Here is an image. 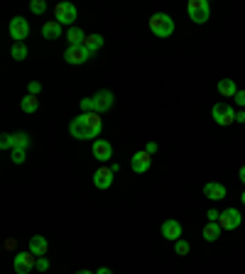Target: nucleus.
<instances>
[{"mask_svg": "<svg viewBox=\"0 0 245 274\" xmlns=\"http://www.w3.org/2000/svg\"><path fill=\"white\" fill-rule=\"evenodd\" d=\"M100 128H103V122H100L98 113H81L78 118L71 120L69 132H71V137H76V140H93V137L100 135Z\"/></svg>", "mask_w": 245, "mask_h": 274, "instance_id": "obj_1", "label": "nucleus"}, {"mask_svg": "<svg viewBox=\"0 0 245 274\" xmlns=\"http://www.w3.org/2000/svg\"><path fill=\"white\" fill-rule=\"evenodd\" d=\"M150 30H152V34H157V37H172V32H174V20L169 17L167 12H157V15H152L150 17Z\"/></svg>", "mask_w": 245, "mask_h": 274, "instance_id": "obj_2", "label": "nucleus"}, {"mask_svg": "<svg viewBox=\"0 0 245 274\" xmlns=\"http://www.w3.org/2000/svg\"><path fill=\"white\" fill-rule=\"evenodd\" d=\"M187 12H189L191 22H196V25H203V22L209 20V15H211V5H209L206 0H189V5H187Z\"/></svg>", "mask_w": 245, "mask_h": 274, "instance_id": "obj_3", "label": "nucleus"}, {"mask_svg": "<svg viewBox=\"0 0 245 274\" xmlns=\"http://www.w3.org/2000/svg\"><path fill=\"white\" fill-rule=\"evenodd\" d=\"M211 115L218 125H231V122H235V110L231 108V103H226V100H221V103L213 106Z\"/></svg>", "mask_w": 245, "mask_h": 274, "instance_id": "obj_4", "label": "nucleus"}, {"mask_svg": "<svg viewBox=\"0 0 245 274\" xmlns=\"http://www.w3.org/2000/svg\"><path fill=\"white\" fill-rule=\"evenodd\" d=\"M240 223H243V216L238 208H226L218 218V225L223 230H235V228H240Z\"/></svg>", "mask_w": 245, "mask_h": 274, "instance_id": "obj_5", "label": "nucleus"}, {"mask_svg": "<svg viewBox=\"0 0 245 274\" xmlns=\"http://www.w3.org/2000/svg\"><path fill=\"white\" fill-rule=\"evenodd\" d=\"M54 15H56V22H59V25H71V27H74V20H76L78 12L71 3H59L54 8Z\"/></svg>", "mask_w": 245, "mask_h": 274, "instance_id": "obj_6", "label": "nucleus"}, {"mask_svg": "<svg viewBox=\"0 0 245 274\" xmlns=\"http://www.w3.org/2000/svg\"><path fill=\"white\" fill-rule=\"evenodd\" d=\"M64 59H67V64H84V61H89L91 59V52L84 47V44H78V47H67V52H64Z\"/></svg>", "mask_w": 245, "mask_h": 274, "instance_id": "obj_7", "label": "nucleus"}, {"mask_svg": "<svg viewBox=\"0 0 245 274\" xmlns=\"http://www.w3.org/2000/svg\"><path fill=\"white\" fill-rule=\"evenodd\" d=\"M12 264H15V272H17V274H27L32 267H37V255H32V252H17Z\"/></svg>", "mask_w": 245, "mask_h": 274, "instance_id": "obj_8", "label": "nucleus"}, {"mask_svg": "<svg viewBox=\"0 0 245 274\" xmlns=\"http://www.w3.org/2000/svg\"><path fill=\"white\" fill-rule=\"evenodd\" d=\"M113 103H115V96H113L111 91H98L96 96H93V110L96 113H106V110L113 108Z\"/></svg>", "mask_w": 245, "mask_h": 274, "instance_id": "obj_9", "label": "nucleus"}, {"mask_svg": "<svg viewBox=\"0 0 245 274\" xmlns=\"http://www.w3.org/2000/svg\"><path fill=\"white\" fill-rule=\"evenodd\" d=\"M30 34V25L25 17H12L10 20V37L15 42H23L25 37Z\"/></svg>", "mask_w": 245, "mask_h": 274, "instance_id": "obj_10", "label": "nucleus"}, {"mask_svg": "<svg viewBox=\"0 0 245 274\" xmlns=\"http://www.w3.org/2000/svg\"><path fill=\"white\" fill-rule=\"evenodd\" d=\"M162 238L172 242L181 240V223L179 220H165L162 223Z\"/></svg>", "mask_w": 245, "mask_h": 274, "instance_id": "obj_11", "label": "nucleus"}, {"mask_svg": "<svg viewBox=\"0 0 245 274\" xmlns=\"http://www.w3.org/2000/svg\"><path fill=\"white\" fill-rule=\"evenodd\" d=\"M130 166H133V172H137V174H145L147 169L152 166V154H147L145 150H142V152H137V154H133Z\"/></svg>", "mask_w": 245, "mask_h": 274, "instance_id": "obj_12", "label": "nucleus"}, {"mask_svg": "<svg viewBox=\"0 0 245 274\" xmlns=\"http://www.w3.org/2000/svg\"><path fill=\"white\" fill-rule=\"evenodd\" d=\"M111 184H113V169L111 166H100L98 172L93 174V186L103 191V188H108Z\"/></svg>", "mask_w": 245, "mask_h": 274, "instance_id": "obj_13", "label": "nucleus"}, {"mask_svg": "<svg viewBox=\"0 0 245 274\" xmlns=\"http://www.w3.org/2000/svg\"><path fill=\"white\" fill-rule=\"evenodd\" d=\"M93 157L98 162H108L113 157V147L108 140H93Z\"/></svg>", "mask_w": 245, "mask_h": 274, "instance_id": "obj_14", "label": "nucleus"}, {"mask_svg": "<svg viewBox=\"0 0 245 274\" xmlns=\"http://www.w3.org/2000/svg\"><path fill=\"white\" fill-rule=\"evenodd\" d=\"M203 196L211 198V201H221V198H226V186L218 184V181H209L203 186Z\"/></svg>", "mask_w": 245, "mask_h": 274, "instance_id": "obj_15", "label": "nucleus"}, {"mask_svg": "<svg viewBox=\"0 0 245 274\" xmlns=\"http://www.w3.org/2000/svg\"><path fill=\"white\" fill-rule=\"evenodd\" d=\"M218 93H221L223 98H235L238 86H235L233 78H221V81H218Z\"/></svg>", "mask_w": 245, "mask_h": 274, "instance_id": "obj_16", "label": "nucleus"}, {"mask_svg": "<svg viewBox=\"0 0 245 274\" xmlns=\"http://www.w3.org/2000/svg\"><path fill=\"white\" fill-rule=\"evenodd\" d=\"M47 247H49V242H47V238H42V235H34L32 240H30V252L37 255V257L47 255Z\"/></svg>", "mask_w": 245, "mask_h": 274, "instance_id": "obj_17", "label": "nucleus"}, {"mask_svg": "<svg viewBox=\"0 0 245 274\" xmlns=\"http://www.w3.org/2000/svg\"><path fill=\"white\" fill-rule=\"evenodd\" d=\"M59 34H62V25L54 20L45 22V27H42V37L45 39H59Z\"/></svg>", "mask_w": 245, "mask_h": 274, "instance_id": "obj_18", "label": "nucleus"}, {"mask_svg": "<svg viewBox=\"0 0 245 274\" xmlns=\"http://www.w3.org/2000/svg\"><path fill=\"white\" fill-rule=\"evenodd\" d=\"M67 39H69V47H78V44H84V39H86V34H84V30L81 27H71L67 32Z\"/></svg>", "mask_w": 245, "mask_h": 274, "instance_id": "obj_19", "label": "nucleus"}, {"mask_svg": "<svg viewBox=\"0 0 245 274\" xmlns=\"http://www.w3.org/2000/svg\"><path fill=\"white\" fill-rule=\"evenodd\" d=\"M221 225H218V223H211V220H209V225H206V228H203V240H209V242H216L218 240V238H221Z\"/></svg>", "mask_w": 245, "mask_h": 274, "instance_id": "obj_20", "label": "nucleus"}, {"mask_svg": "<svg viewBox=\"0 0 245 274\" xmlns=\"http://www.w3.org/2000/svg\"><path fill=\"white\" fill-rule=\"evenodd\" d=\"M84 47H86L91 54H93L96 49H100V47H103V37H100V34H89V37L84 39Z\"/></svg>", "mask_w": 245, "mask_h": 274, "instance_id": "obj_21", "label": "nucleus"}, {"mask_svg": "<svg viewBox=\"0 0 245 274\" xmlns=\"http://www.w3.org/2000/svg\"><path fill=\"white\" fill-rule=\"evenodd\" d=\"M10 54L15 61H23V59H27V47H25L23 42H15L12 44V49H10Z\"/></svg>", "mask_w": 245, "mask_h": 274, "instance_id": "obj_22", "label": "nucleus"}, {"mask_svg": "<svg viewBox=\"0 0 245 274\" xmlns=\"http://www.w3.org/2000/svg\"><path fill=\"white\" fill-rule=\"evenodd\" d=\"M20 106H23L25 113H34V110L39 108V100H37V96H30V93H27V96L23 98V103H20Z\"/></svg>", "mask_w": 245, "mask_h": 274, "instance_id": "obj_23", "label": "nucleus"}, {"mask_svg": "<svg viewBox=\"0 0 245 274\" xmlns=\"http://www.w3.org/2000/svg\"><path fill=\"white\" fill-rule=\"evenodd\" d=\"M10 159L15 162V164H23L25 159H27V150H23V147H15L10 152Z\"/></svg>", "mask_w": 245, "mask_h": 274, "instance_id": "obj_24", "label": "nucleus"}, {"mask_svg": "<svg viewBox=\"0 0 245 274\" xmlns=\"http://www.w3.org/2000/svg\"><path fill=\"white\" fill-rule=\"evenodd\" d=\"M0 147H3V150H15V135H8V132H5V135H3V140H0Z\"/></svg>", "mask_w": 245, "mask_h": 274, "instance_id": "obj_25", "label": "nucleus"}, {"mask_svg": "<svg viewBox=\"0 0 245 274\" xmlns=\"http://www.w3.org/2000/svg\"><path fill=\"white\" fill-rule=\"evenodd\" d=\"M30 10H32L34 15H42V12H47V3L45 0H32V3H30Z\"/></svg>", "mask_w": 245, "mask_h": 274, "instance_id": "obj_26", "label": "nucleus"}, {"mask_svg": "<svg viewBox=\"0 0 245 274\" xmlns=\"http://www.w3.org/2000/svg\"><path fill=\"white\" fill-rule=\"evenodd\" d=\"M15 147H23V150H27V147H30V137H27L25 132H17V135H15Z\"/></svg>", "mask_w": 245, "mask_h": 274, "instance_id": "obj_27", "label": "nucleus"}, {"mask_svg": "<svg viewBox=\"0 0 245 274\" xmlns=\"http://www.w3.org/2000/svg\"><path fill=\"white\" fill-rule=\"evenodd\" d=\"M39 91H42V83H39V81H30V83H27V93H30V96H39Z\"/></svg>", "mask_w": 245, "mask_h": 274, "instance_id": "obj_28", "label": "nucleus"}, {"mask_svg": "<svg viewBox=\"0 0 245 274\" xmlns=\"http://www.w3.org/2000/svg\"><path fill=\"white\" fill-rule=\"evenodd\" d=\"M174 250H177V255H187V252H189V242H187V240H177V242H174Z\"/></svg>", "mask_w": 245, "mask_h": 274, "instance_id": "obj_29", "label": "nucleus"}, {"mask_svg": "<svg viewBox=\"0 0 245 274\" xmlns=\"http://www.w3.org/2000/svg\"><path fill=\"white\" fill-rule=\"evenodd\" d=\"M81 110H84V113H96V110H93V98L81 100Z\"/></svg>", "mask_w": 245, "mask_h": 274, "instance_id": "obj_30", "label": "nucleus"}, {"mask_svg": "<svg viewBox=\"0 0 245 274\" xmlns=\"http://www.w3.org/2000/svg\"><path fill=\"white\" fill-rule=\"evenodd\" d=\"M37 269H39V272H47V269H49V260H47V257H37Z\"/></svg>", "mask_w": 245, "mask_h": 274, "instance_id": "obj_31", "label": "nucleus"}, {"mask_svg": "<svg viewBox=\"0 0 245 274\" xmlns=\"http://www.w3.org/2000/svg\"><path fill=\"white\" fill-rule=\"evenodd\" d=\"M235 103L245 108V88H238V93H235Z\"/></svg>", "mask_w": 245, "mask_h": 274, "instance_id": "obj_32", "label": "nucleus"}, {"mask_svg": "<svg viewBox=\"0 0 245 274\" xmlns=\"http://www.w3.org/2000/svg\"><path fill=\"white\" fill-rule=\"evenodd\" d=\"M145 152H147V154H155V152H157V144H155V142H147V144H145Z\"/></svg>", "mask_w": 245, "mask_h": 274, "instance_id": "obj_33", "label": "nucleus"}, {"mask_svg": "<svg viewBox=\"0 0 245 274\" xmlns=\"http://www.w3.org/2000/svg\"><path fill=\"white\" fill-rule=\"evenodd\" d=\"M235 122H245V110H240V113H235Z\"/></svg>", "mask_w": 245, "mask_h": 274, "instance_id": "obj_34", "label": "nucleus"}, {"mask_svg": "<svg viewBox=\"0 0 245 274\" xmlns=\"http://www.w3.org/2000/svg\"><path fill=\"white\" fill-rule=\"evenodd\" d=\"M96 274H113V272H111V269H108V267H100V269H98V272H96Z\"/></svg>", "mask_w": 245, "mask_h": 274, "instance_id": "obj_35", "label": "nucleus"}, {"mask_svg": "<svg viewBox=\"0 0 245 274\" xmlns=\"http://www.w3.org/2000/svg\"><path fill=\"white\" fill-rule=\"evenodd\" d=\"M238 176H240V181L245 184V166H240V172H238Z\"/></svg>", "mask_w": 245, "mask_h": 274, "instance_id": "obj_36", "label": "nucleus"}, {"mask_svg": "<svg viewBox=\"0 0 245 274\" xmlns=\"http://www.w3.org/2000/svg\"><path fill=\"white\" fill-rule=\"evenodd\" d=\"M76 274H93V272H89V269H81V272H76Z\"/></svg>", "mask_w": 245, "mask_h": 274, "instance_id": "obj_37", "label": "nucleus"}, {"mask_svg": "<svg viewBox=\"0 0 245 274\" xmlns=\"http://www.w3.org/2000/svg\"><path fill=\"white\" fill-rule=\"evenodd\" d=\"M240 201H243V203H245V191H243V196H240Z\"/></svg>", "mask_w": 245, "mask_h": 274, "instance_id": "obj_38", "label": "nucleus"}]
</instances>
